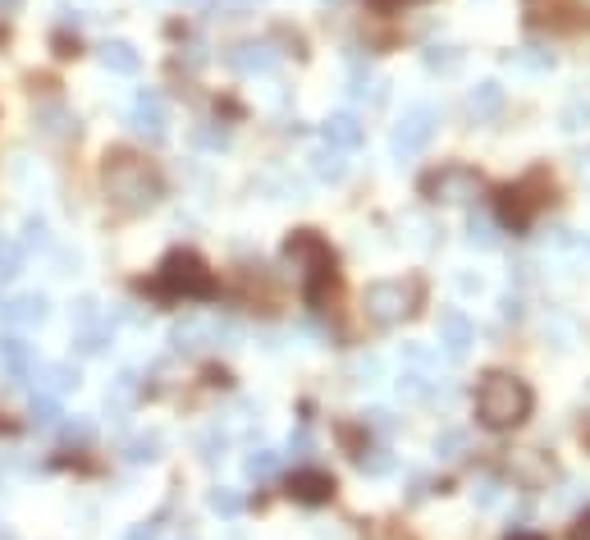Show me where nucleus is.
<instances>
[{"instance_id":"obj_46","label":"nucleus","mask_w":590,"mask_h":540,"mask_svg":"<svg viewBox=\"0 0 590 540\" xmlns=\"http://www.w3.org/2000/svg\"><path fill=\"white\" fill-rule=\"evenodd\" d=\"M19 5H23V0H0V14H14Z\"/></svg>"},{"instance_id":"obj_30","label":"nucleus","mask_w":590,"mask_h":540,"mask_svg":"<svg viewBox=\"0 0 590 540\" xmlns=\"http://www.w3.org/2000/svg\"><path fill=\"white\" fill-rule=\"evenodd\" d=\"M206 504H211V513H220V518H238V513H243V495L229 486H215L211 495H206Z\"/></svg>"},{"instance_id":"obj_35","label":"nucleus","mask_w":590,"mask_h":540,"mask_svg":"<svg viewBox=\"0 0 590 540\" xmlns=\"http://www.w3.org/2000/svg\"><path fill=\"white\" fill-rule=\"evenodd\" d=\"M462 449H467V435H462V431H444L440 440H435V454L449 458V463H453V458H462Z\"/></svg>"},{"instance_id":"obj_41","label":"nucleus","mask_w":590,"mask_h":540,"mask_svg":"<svg viewBox=\"0 0 590 540\" xmlns=\"http://www.w3.org/2000/svg\"><path fill=\"white\" fill-rule=\"evenodd\" d=\"M23 234H28V248H46V225L42 220H23Z\"/></svg>"},{"instance_id":"obj_2","label":"nucleus","mask_w":590,"mask_h":540,"mask_svg":"<svg viewBox=\"0 0 590 540\" xmlns=\"http://www.w3.org/2000/svg\"><path fill=\"white\" fill-rule=\"evenodd\" d=\"M531 385L513 371H490V376L476 385V417H481L485 431H513L531 417Z\"/></svg>"},{"instance_id":"obj_8","label":"nucleus","mask_w":590,"mask_h":540,"mask_svg":"<svg viewBox=\"0 0 590 540\" xmlns=\"http://www.w3.org/2000/svg\"><path fill=\"white\" fill-rule=\"evenodd\" d=\"M225 65L234 69V74H247V78L275 74V69H279V51H275V42H266V37H247V42H234L225 51Z\"/></svg>"},{"instance_id":"obj_21","label":"nucleus","mask_w":590,"mask_h":540,"mask_svg":"<svg viewBox=\"0 0 590 540\" xmlns=\"http://www.w3.org/2000/svg\"><path fill=\"white\" fill-rule=\"evenodd\" d=\"M398 399H408V403L435 399V376H421V371H403V376H398Z\"/></svg>"},{"instance_id":"obj_45","label":"nucleus","mask_w":590,"mask_h":540,"mask_svg":"<svg viewBox=\"0 0 590 540\" xmlns=\"http://www.w3.org/2000/svg\"><path fill=\"white\" fill-rule=\"evenodd\" d=\"M504 540H545V536H540V531H508Z\"/></svg>"},{"instance_id":"obj_47","label":"nucleus","mask_w":590,"mask_h":540,"mask_svg":"<svg viewBox=\"0 0 590 540\" xmlns=\"http://www.w3.org/2000/svg\"><path fill=\"white\" fill-rule=\"evenodd\" d=\"M0 540H14V536H10V531H5V527H0Z\"/></svg>"},{"instance_id":"obj_1","label":"nucleus","mask_w":590,"mask_h":540,"mask_svg":"<svg viewBox=\"0 0 590 540\" xmlns=\"http://www.w3.org/2000/svg\"><path fill=\"white\" fill-rule=\"evenodd\" d=\"M101 184H106L110 202H115L119 211H129V216H142V211H151V206L165 197L161 174L133 152H110L106 165H101Z\"/></svg>"},{"instance_id":"obj_19","label":"nucleus","mask_w":590,"mask_h":540,"mask_svg":"<svg viewBox=\"0 0 590 540\" xmlns=\"http://www.w3.org/2000/svg\"><path fill=\"white\" fill-rule=\"evenodd\" d=\"M348 92H353L357 101H380L385 97V78L371 74V65L353 60V65H348Z\"/></svg>"},{"instance_id":"obj_10","label":"nucleus","mask_w":590,"mask_h":540,"mask_svg":"<svg viewBox=\"0 0 590 540\" xmlns=\"http://www.w3.org/2000/svg\"><path fill=\"white\" fill-rule=\"evenodd\" d=\"M229 330L215 316H188V321L174 325V348H188V353H197V348H215L220 339H225Z\"/></svg>"},{"instance_id":"obj_25","label":"nucleus","mask_w":590,"mask_h":540,"mask_svg":"<svg viewBox=\"0 0 590 540\" xmlns=\"http://www.w3.org/2000/svg\"><path fill=\"white\" fill-rule=\"evenodd\" d=\"M467 243H472V248H481V252L499 248V225H494L490 216H476V211H472V220H467Z\"/></svg>"},{"instance_id":"obj_44","label":"nucleus","mask_w":590,"mask_h":540,"mask_svg":"<svg viewBox=\"0 0 590 540\" xmlns=\"http://www.w3.org/2000/svg\"><path fill=\"white\" fill-rule=\"evenodd\" d=\"M458 289L462 293H481V275H458Z\"/></svg>"},{"instance_id":"obj_17","label":"nucleus","mask_w":590,"mask_h":540,"mask_svg":"<svg viewBox=\"0 0 590 540\" xmlns=\"http://www.w3.org/2000/svg\"><path fill=\"white\" fill-rule=\"evenodd\" d=\"M499 110H504V87L499 83H476L472 92H467V119L481 124V119H494Z\"/></svg>"},{"instance_id":"obj_4","label":"nucleus","mask_w":590,"mask_h":540,"mask_svg":"<svg viewBox=\"0 0 590 540\" xmlns=\"http://www.w3.org/2000/svg\"><path fill=\"white\" fill-rule=\"evenodd\" d=\"M417 307H421V284L417 280H371L362 289V316L371 325H380V330L417 316Z\"/></svg>"},{"instance_id":"obj_22","label":"nucleus","mask_w":590,"mask_h":540,"mask_svg":"<svg viewBox=\"0 0 590 540\" xmlns=\"http://www.w3.org/2000/svg\"><path fill=\"white\" fill-rule=\"evenodd\" d=\"M37 385H42V394L60 399V394H69V389L78 385V371L74 367H42L37 371Z\"/></svg>"},{"instance_id":"obj_48","label":"nucleus","mask_w":590,"mask_h":540,"mask_svg":"<svg viewBox=\"0 0 590 540\" xmlns=\"http://www.w3.org/2000/svg\"><path fill=\"white\" fill-rule=\"evenodd\" d=\"M238 5H257V0H238Z\"/></svg>"},{"instance_id":"obj_15","label":"nucleus","mask_w":590,"mask_h":540,"mask_svg":"<svg viewBox=\"0 0 590 540\" xmlns=\"http://www.w3.org/2000/svg\"><path fill=\"white\" fill-rule=\"evenodd\" d=\"M46 316H51V303H46L42 293H23V298L0 307V321L5 325H42Z\"/></svg>"},{"instance_id":"obj_24","label":"nucleus","mask_w":590,"mask_h":540,"mask_svg":"<svg viewBox=\"0 0 590 540\" xmlns=\"http://www.w3.org/2000/svg\"><path fill=\"white\" fill-rule=\"evenodd\" d=\"M37 124H42V133H51V138H69V133L78 129V119L69 115L65 106H42L37 110Z\"/></svg>"},{"instance_id":"obj_43","label":"nucleus","mask_w":590,"mask_h":540,"mask_svg":"<svg viewBox=\"0 0 590 540\" xmlns=\"http://www.w3.org/2000/svg\"><path fill=\"white\" fill-rule=\"evenodd\" d=\"M568 540H590V513H581V518H577V522H572Z\"/></svg>"},{"instance_id":"obj_26","label":"nucleus","mask_w":590,"mask_h":540,"mask_svg":"<svg viewBox=\"0 0 590 540\" xmlns=\"http://www.w3.org/2000/svg\"><path fill=\"white\" fill-rule=\"evenodd\" d=\"M398 357H403V367L421 371V376H435V371H440V357L430 353L426 344H403V348H398Z\"/></svg>"},{"instance_id":"obj_31","label":"nucleus","mask_w":590,"mask_h":540,"mask_svg":"<svg viewBox=\"0 0 590 540\" xmlns=\"http://www.w3.org/2000/svg\"><path fill=\"white\" fill-rule=\"evenodd\" d=\"M348 376H353V380H366V385H376V380L385 376V362H380L376 353H357L353 362H348Z\"/></svg>"},{"instance_id":"obj_14","label":"nucleus","mask_w":590,"mask_h":540,"mask_svg":"<svg viewBox=\"0 0 590 540\" xmlns=\"http://www.w3.org/2000/svg\"><path fill=\"white\" fill-rule=\"evenodd\" d=\"M307 165H312V174L321 179V184H344L348 179V152H339V147H330V142H316Z\"/></svg>"},{"instance_id":"obj_51","label":"nucleus","mask_w":590,"mask_h":540,"mask_svg":"<svg viewBox=\"0 0 590 540\" xmlns=\"http://www.w3.org/2000/svg\"><path fill=\"white\" fill-rule=\"evenodd\" d=\"M0 486H5V476H0Z\"/></svg>"},{"instance_id":"obj_18","label":"nucleus","mask_w":590,"mask_h":540,"mask_svg":"<svg viewBox=\"0 0 590 540\" xmlns=\"http://www.w3.org/2000/svg\"><path fill=\"white\" fill-rule=\"evenodd\" d=\"M97 60H101V69H110V74H124V78L138 74V65H142V55L133 51L129 42H106L97 51Z\"/></svg>"},{"instance_id":"obj_27","label":"nucleus","mask_w":590,"mask_h":540,"mask_svg":"<svg viewBox=\"0 0 590 540\" xmlns=\"http://www.w3.org/2000/svg\"><path fill=\"white\" fill-rule=\"evenodd\" d=\"M275 467H279L275 449H252V454H247V463H243V472H247V481H270V476H275Z\"/></svg>"},{"instance_id":"obj_34","label":"nucleus","mask_w":590,"mask_h":540,"mask_svg":"<svg viewBox=\"0 0 590 540\" xmlns=\"http://www.w3.org/2000/svg\"><path fill=\"white\" fill-rule=\"evenodd\" d=\"M353 458H357V467H362V472H371V476H385L389 467H394L389 449H362V454H353Z\"/></svg>"},{"instance_id":"obj_23","label":"nucleus","mask_w":590,"mask_h":540,"mask_svg":"<svg viewBox=\"0 0 590 540\" xmlns=\"http://www.w3.org/2000/svg\"><path fill=\"white\" fill-rule=\"evenodd\" d=\"M558 124H563V133H586L590 129V101L581 97H568L563 101V110H558Z\"/></svg>"},{"instance_id":"obj_33","label":"nucleus","mask_w":590,"mask_h":540,"mask_svg":"<svg viewBox=\"0 0 590 540\" xmlns=\"http://www.w3.org/2000/svg\"><path fill=\"white\" fill-rule=\"evenodd\" d=\"M106 344H110V325L97 321V325H87V330H78V353L83 357H97Z\"/></svg>"},{"instance_id":"obj_6","label":"nucleus","mask_w":590,"mask_h":540,"mask_svg":"<svg viewBox=\"0 0 590 540\" xmlns=\"http://www.w3.org/2000/svg\"><path fill=\"white\" fill-rule=\"evenodd\" d=\"M435 129H440V110L430 106V101H412V106H403V115H398L394 129H389V152H394V161H412V156H421L430 147V138H435Z\"/></svg>"},{"instance_id":"obj_49","label":"nucleus","mask_w":590,"mask_h":540,"mask_svg":"<svg viewBox=\"0 0 590 540\" xmlns=\"http://www.w3.org/2000/svg\"><path fill=\"white\" fill-rule=\"evenodd\" d=\"M179 5H197V0H179Z\"/></svg>"},{"instance_id":"obj_36","label":"nucleus","mask_w":590,"mask_h":540,"mask_svg":"<svg viewBox=\"0 0 590 540\" xmlns=\"http://www.w3.org/2000/svg\"><path fill=\"white\" fill-rule=\"evenodd\" d=\"M526 69H554V51L549 46H522V55H517Z\"/></svg>"},{"instance_id":"obj_39","label":"nucleus","mask_w":590,"mask_h":540,"mask_svg":"<svg viewBox=\"0 0 590 540\" xmlns=\"http://www.w3.org/2000/svg\"><path fill=\"white\" fill-rule=\"evenodd\" d=\"M225 435L220 431H206V440H202V463H220V458H225Z\"/></svg>"},{"instance_id":"obj_28","label":"nucleus","mask_w":590,"mask_h":540,"mask_svg":"<svg viewBox=\"0 0 590 540\" xmlns=\"http://www.w3.org/2000/svg\"><path fill=\"white\" fill-rule=\"evenodd\" d=\"M462 60V51H453V46H426L421 51V65L430 69V74H453Z\"/></svg>"},{"instance_id":"obj_37","label":"nucleus","mask_w":590,"mask_h":540,"mask_svg":"<svg viewBox=\"0 0 590 540\" xmlns=\"http://www.w3.org/2000/svg\"><path fill=\"white\" fill-rule=\"evenodd\" d=\"M161 522H165V513H156V518H147V522H133V527L124 531V540H161Z\"/></svg>"},{"instance_id":"obj_50","label":"nucleus","mask_w":590,"mask_h":540,"mask_svg":"<svg viewBox=\"0 0 590 540\" xmlns=\"http://www.w3.org/2000/svg\"><path fill=\"white\" fill-rule=\"evenodd\" d=\"M581 248H586V252H590V238H586V243H581Z\"/></svg>"},{"instance_id":"obj_32","label":"nucleus","mask_w":590,"mask_h":540,"mask_svg":"<svg viewBox=\"0 0 590 540\" xmlns=\"http://www.w3.org/2000/svg\"><path fill=\"white\" fill-rule=\"evenodd\" d=\"M60 399H51V394H37L33 399V426H42V431H51V426H60Z\"/></svg>"},{"instance_id":"obj_12","label":"nucleus","mask_w":590,"mask_h":540,"mask_svg":"<svg viewBox=\"0 0 590 540\" xmlns=\"http://www.w3.org/2000/svg\"><path fill=\"white\" fill-rule=\"evenodd\" d=\"M289 495L298 499V504H330L334 476L321 472V467H302V472L289 476Z\"/></svg>"},{"instance_id":"obj_3","label":"nucleus","mask_w":590,"mask_h":540,"mask_svg":"<svg viewBox=\"0 0 590 540\" xmlns=\"http://www.w3.org/2000/svg\"><path fill=\"white\" fill-rule=\"evenodd\" d=\"M284 261L293 266L302 293H307L312 303L325 293V284L334 280V252H330V243H325L321 234H312V229H298V234L284 243Z\"/></svg>"},{"instance_id":"obj_16","label":"nucleus","mask_w":590,"mask_h":540,"mask_svg":"<svg viewBox=\"0 0 590 540\" xmlns=\"http://www.w3.org/2000/svg\"><path fill=\"white\" fill-rule=\"evenodd\" d=\"M0 362H5V371H10V380H28V376H37V357H33V344H23L19 335L0 339Z\"/></svg>"},{"instance_id":"obj_11","label":"nucleus","mask_w":590,"mask_h":540,"mask_svg":"<svg viewBox=\"0 0 590 540\" xmlns=\"http://www.w3.org/2000/svg\"><path fill=\"white\" fill-rule=\"evenodd\" d=\"M440 344H444V353H449L453 362H462V357L472 353V344H476V325L467 321V312L449 307V312L440 316Z\"/></svg>"},{"instance_id":"obj_40","label":"nucleus","mask_w":590,"mask_h":540,"mask_svg":"<svg viewBox=\"0 0 590 540\" xmlns=\"http://www.w3.org/2000/svg\"><path fill=\"white\" fill-rule=\"evenodd\" d=\"M97 321H101L97 303H92V298H78V307H74V325H78V330H87V325H97Z\"/></svg>"},{"instance_id":"obj_13","label":"nucleus","mask_w":590,"mask_h":540,"mask_svg":"<svg viewBox=\"0 0 590 540\" xmlns=\"http://www.w3.org/2000/svg\"><path fill=\"white\" fill-rule=\"evenodd\" d=\"M321 133H325V142H330V147H339V152H357V147L366 142L362 119H357L353 110H334V115L321 124Z\"/></svg>"},{"instance_id":"obj_42","label":"nucleus","mask_w":590,"mask_h":540,"mask_svg":"<svg viewBox=\"0 0 590 540\" xmlns=\"http://www.w3.org/2000/svg\"><path fill=\"white\" fill-rule=\"evenodd\" d=\"M499 307H504V316H508V321H522V298H517V293H508V298H504Z\"/></svg>"},{"instance_id":"obj_7","label":"nucleus","mask_w":590,"mask_h":540,"mask_svg":"<svg viewBox=\"0 0 590 540\" xmlns=\"http://www.w3.org/2000/svg\"><path fill=\"white\" fill-rule=\"evenodd\" d=\"M156 289L170 293V298H211V293H215V275L193 257V252H170V257L161 261Z\"/></svg>"},{"instance_id":"obj_38","label":"nucleus","mask_w":590,"mask_h":540,"mask_svg":"<svg viewBox=\"0 0 590 540\" xmlns=\"http://www.w3.org/2000/svg\"><path fill=\"white\" fill-rule=\"evenodd\" d=\"M472 495H476V504H481V508H490L494 499H499V476H490V472L476 476V490H472Z\"/></svg>"},{"instance_id":"obj_5","label":"nucleus","mask_w":590,"mask_h":540,"mask_svg":"<svg viewBox=\"0 0 590 540\" xmlns=\"http://www.w3.org/2000/svg\"><path fill=\"white\" fill-rule=\"evenodd\" d=\"M421 197L440 206H476L485 197V179L472 170V165H440L421 179Z\"/></svg>"},{"instance_id":"obj_20","label":"nucleus","mask_w":590,"mask_h":540,"mask_svg":"<svg viewBox=\"0 0 590 540\" xmlns=\"http://www.w3.org/2000/svg\"><path fill=\"white\" fill-rule=\"evenodd\" d=\"M161 449H165V440L156 431H147V435H133V440L124 444V458H129L133 467H142V463H156V458H161Z\"/></svg>"},{"instance_id":"obj_29","label":"nucleus","mask_w":590,"mask_h":540,"mask_svg":"<svg viewBox=\"0 0 590 540\" xmlns=\"http://www.w3.org/2000/svg\"><path fill=\"white\" fill-rule=\"evenodd\" d=\"M23 275V248L14 238H0V284H10Z\"/></svg>"},{"instance_id":"obj_9","label":"nucleus","mask_w":590,"mask_h":540,"mask_svg":"<svg viewBox=\"0 0 590 540\" xmlns=\"http://www.w3.org/2000/svg\"><path fill=\"white\" fill-rule=\"evenodd\" d=\"M129 124L138 138L147 142H161L165 138V124H170V115H165V97L161 92H151V87H142L138 97H133L129 106Z\"/></svg>"}]
</instances>
